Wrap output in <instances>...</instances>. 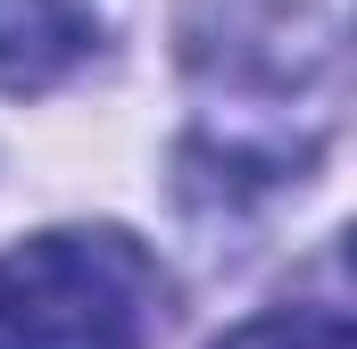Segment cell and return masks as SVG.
<instances>
[{
    "instance_id": "cell-2",
    "label": "cell",
    "mask_w": 357,
    "mask_h": 349,
    "mask_svg": "<svg viewBox=\"0 0 357 349\" xmlns=\"http://www.w3.org/2000/svg\"><path fill=\"white\" fill-rule=\"evenodd\" d=\"M133 25V0H0V91L42 100L100 67Z\"/></svg>"
},
{
    "instance_id": "cell-3",
    "label": "cell",
    "mask_w": 357,
    "mask_h": 349,
    "mask_svg": "<svg viewBox=\"0 0 357 349\" xmlns=\"http://www.w3.org/2000/svg\"><path fill=\"white\" fill-rule=\"evenodd\" d=\"M216 349H357L341 308H266L250 325H233Z\"/></svg>"
},
{
    "instance_id": "cell-1",
    "label": "cell",
    "mask_w": 357,
    "mask_h": 349,
    "mask_svg": "<svg viewBox=\"0 0 357 349\" xmlns=\"http://www.w3.org/2000/svg\"><path fill=\"white\" fill-rule=\"evenodd\" d=\"M167 274L116 225L33 233L0 258V349H150Z\"/></svg>"
}]
</instances>
